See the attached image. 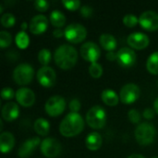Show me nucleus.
Segmentation results:
<instances>
[{"mask_svg":"<svg viewBox=\"0 0 158 158\" xmlns=\"http://www.w3.org/2000/svg\"><path fill=\"white\" fill-rule=\"evenodd\" d=\"M54 60L56 65L61 69H70L78 61V52L70 44H62L56 49Z\"/></svg>","mask_w":158,"mask_h":158,"instance_id":"nucleus-1","label":"nucleus"},{"mask_svg":"<svg viewBox=\"0 0 158 158\" xmlns=\"http://www.w3.org/2000/svg\"><path fill=\"white\" fill-rule=\"evenodd\" d=\"M84 129V120L79 113H69L59 125V131L64 137H74Z\"/></svg>","mask_w":158,"mask_h":158,"instance_id":"nucleus-2","label":"nucleus"},{"mask_svg":"<svg viewBox=\"0 0 158 158\" xmlns=\"http://www.w3.org/2000/svg\"><path fill=\"white\" fill-rule=\"evenodd\" d=\"M134 135L137 143L145 146L154 143L156 135V130L152 123L143 122L136 127Z\"/></svg>","mask_w":158,"mask_h":158,"instance_id":"nucleus-3","label":"nucleus"},{"mask_svg":"<svg viewBox=\"0 0 158 158\" xmlns=\"http://www.w3.org/2000/svg\"><path fill=\"white\" fill-rule=\"evenodd\" d=\"M86 123L94 130H101L106 122V113L105 108L100 106H94L86 113Z\"/></svg>","mask_w":158,"mask_h":158,"instance_id":"nucleus-4","label":"nucleus"},{"mask_svg":"<svg viewBox=\"0 0 158 158\" xmlns=\"http://www.w3.org/2000/svg\"><path fill=\"white\" fill-rule=\"evenodd\" d=\"M34 76L33 68L27 63H22L18 65L12 74V78L14 81L18 85H27L31 82Z\"/></svg>","mask_w":158,"mask_h":158,"instance_id":"nucleus-5","label":"nucleus"},{"mask_svg":"<svg viewBox=\"0 0 158 158\" xmlns=\"http://www.w3.org/2000/svg\"><path fill=\"white\" fill-rule=\"evenodd\" d=\"M64 37L71 44H80L87 36L86 28L80 23L69 24L64 30Z\"/></svg>","mask_w":158,"mask_h":158,"instance_id":"nucleus-6","label":"nucleus"},{"mask_svg":"<svg viewBox=\"0 0 158 158\" xmlns=\"http://www.w3.org/2000/svg\"><path fill=\"white\" fill-rule=\"evenodd\" d=\"M141 95L140 87L134 83L125 84L119 92V99L125 105H131L136 102Z\"/></svg>","mask_w":158,"mask_h":158,"instance_id":"nucleus-7","label":"nucleus"},{"mask_svg":"<svg viewBox=\"0 0 158 158\" xmlns=\"http://www.w3.org/2000/svg\"><path fill=\"white\" fill-rule=\"evenodd\" d=\"M66 108V101L60 95H54L50 97L44 106L45 112L50 117L60 116Z\"/></svg>","mask_w":158,"mask_h":158,"instance_id":"nucleus-8","label":"nucleus"},{"mask_svg":"<svg viewBox=\"0 0 158 158\" xmlns=\"http://www.w3.org/2000/svg\"><path fill=\"white\" fill-rule=\"evenodd\" d=\"M40 149L45 157L55 158L61 153V144L56 139L48 137L42 141Z\"/></svg>","mask_w":158,"mask_h":158,"instance_id":"nucleus-9","label":"nucleus"},{"mask_svg":"<svg viewBox=\"0 0 158 158\" xmlns=\"http://www.w3.org/2000/svg\"><path fill=\"white\" fill-rule=\"evenodd\" d=\"M80 54L85 61L94 63L101 56V50L95 43L86 42L81 46Z\"/></svg>","mask_w":158,"mask_h":158,"instance_id":"nucleus-10","label":"nucleus"},{"mask_svg":"<svg viewBox=\"0 0 158 158\" xmlns=\"http://www.w3.org/2000/svg\"><path fill=\"white\" fill-rule=\"evenodd\" d=\"M38 82L45 88H50L54 86L56 81V71L50 67H42L38 69L36 75Z\"/></svg>","mask_w":158,"mask_h":158,"instance_id":"nucleus-11","label":"nucleus"},{"mask_svg":"<svg viewBox=\"0 0 158 158\" xmlns=\"http://www.w3.org/2000/svg\"><path fill=\"white\" fill-rule=\"evenodd\" d=\"M137 56L133 49L122 47L117 52V62L122 68H131L136 63Z\"/></svg>","mask_w":158,"mask_h":158,"instance_id":"nucleus-12","label":"nucleus"},{"mask_svg":"<svg viewBox=\"0 0 158 158\" xmlns=\"http://www.w3.org/2000/svg\"><path fill=\"white\" fill-rule=\"evenodd\" d=\"M139 24L148 31H156L158 30V13L152 10L144 11L139 18Z\"/></svg>","mask_w":158,"mask_h":158,"instance_id":"nucleus-13","label":"nucleus"},{"mask_svg":"<svg viewBox=\"0 0 158 158\" xmlns=\"http://www.w3.org/2000/svg\"><path fill=\"white\" fill-rule=\"evenodd\" d=\"M127 43L133 49L143 50L149 45L150 40L145 33L138 31L131 33L127 38Z\"/></svg>","mask_w":158,"mask_h":158,"instance_id":"nucleus-14","label":"nucleus"},{"mask_svg":"<svg viewBox=\"0 0 158 158\" xmlns=\"http://www.w3.org/2000/svg\"><path fill=\"white\" fill-rule=\"evenodd\" d=\"M16 100L17 102L24 106V107H30L31 106L34 102H35V94L34 93L27 88V87H22L19 88L17 92H16Z\"/></svg>","mask_w":158,"mask_h":158,"instance_id":"nucleus-15","label":"nucleus"},{"mask_svg":"<svg viewBox=\"0 0 158 158\" xmlns=\"http://www.w3.org/2000/svg\"><path fill=\"white\" fill-rule=\"evenodd\" d=\"M41 140L38 137H32L24 141L19 148L18 156L19 158H28L34 152L36 147L41 144Z\"/></svg>","mask_w":158,"mask_h":158,"instance_id":"nucleus-16","label":"nucleus"},{"mask_svg":"<svg viewBox=\"0 0 158 158\" xmlns=\"http://www.w3.org/2000/svg\"><path fill=\"white\" fill-rule=\"evenodd\" d=\"M48 28V19L44 15L34 16L29 24L30 31L33 34H42Z\"/></svg>","mask_w":158,"mask_h":158,"instance_id":"nucleus-17","label":"nucleus"},{"mask_svg":"<svg viewBox=\"0 0 158 158\" xmlns=\"http://www.w3.org/2000/svg\"><path fill=\"white\" fill-rule=\"evenodd\" d=\"M19 115V108L17 104L8 102L2 107V118L6 121H13L18 118Z\"/></svg>","mask_w":158,"mask_h":158,"instance_id":"nucleus-18","label":"nucleus"},{"mask_svg":"<svg viewBox=\"0 0 158 158\" xmlns=\"http://www.w3.org/2000/svg\"><path fill=\"white\" fill-rule=\"evenodd\" d=\"M15 146V137L9 131H4L0 135V150L3 154L9 153Z\"/></svg>","mask_w":158,"mask_h":158,"instance_id":"nucleus-19","label":"nucleus"},{"mask_svg":"<svg viewBox=\"0 0 158 158\" xmlns=\"http://www.w3.org/2000/svg\"><path fill=\"white\" fill-rule=\"evenodd\" d=\"M103 143L102 136L97 132H91L87 135L85 140L86 147L91 151H97L101 148Z\"/></svg>","mask_w":158,"mask_h":158,"instance_id":"nucleus-20","label":"nucleus"},{"mask_svg":"<svg viewBox=\"0 0 158 158\" xmlns=\"http://www.w3.org/2000/svg\"><path fill=\"white\" fill-rule=\"evenodd\" d=\"M99 42L101 46L106 50L107 52H114V50L117 48V39L109 33H104L100 36Z\"/></svg>","mask_w":158,"mask_h":158,"instance_id":"nucleus-21","label":"nucleus"},{"mask_svg":"<svg viewBox=\"0 0 158 158\" xmlns=\"http://www.w3.org/2000/svg\"><path fill=\"white\" fill-rule=\"evenodd\" d=\"M101 99L106 106H116L118 104L119 98L117 93L111 89H106L101 93Z\"/></svg>","mask_w":158,"mask_h":158,"instance_id":"nucleus-22","label":"nucleus"},{"mask_svg":"<svg viewBox=\"0 0 158 158\" xmlns=\"http://www.w3.org/2000/svg\"><path fill=\"white\" fill-rule=\"evenodd\" d=\"M33 128H34L35 132L38 135L46 136L49 133V131H50V124L44 118H39L34 121Z\"/></svg>","mask_w":158,"mask_h":158,"instance_id":"nucleus-23","label":"nucleus"},{"mask_svg":"<svg viewBox=\"0 0 158 158\" xmlns=\"http://www.w3.org/2000/svg\"><path fill=\"white\" fill-rule=\"evenodd\" d=\"M49 20H50L51 24L54 27H56V29H60L66 24V17L59 10H53L50 13Z\"/></svg>","mask_w":158,"mask_h":158,"instance_id":"nucleus-24","label":"nucleus"},{"mask_svg":"<svg viewBox=\"0 0 158 158\" xmlns=\"http://www.w3.org/2000/svg\"><path fill=\"white\" fill-rule=\"evenodd\" d=\"M146 69L153 75H158V51L154 52L146 61Z\"/></svg>","mask_w":158,"mask_h":158,"instance_id":"nucleus-25","label":"nucleus"},{"mask_svg":"<svg viewBox=\"0 0 158 158\" xmlns=\"http://www.w3.org/2000/svg\"><path fill=\"white\" fill-rule=\"evenodd\" d=\"M15 42H16V44L19 48L25 49L29 46V44H30L29 35L25 31H20L17 33V35L15 37Z\"/></svg>","mask_w":158,"mask_h":158,"instance_id":"nucleus-26","label":"nucleus"},{"mask_svg":"<svg viewBox=\"0 0 158 158\" xmlns=\"http://www.w3.org/2000/svg\"><path fill=\"white\" fill-rule=\"evenodd\" d=\"M51 56H52L50 50L46 48L41 49L38 53V60L43 67H47V65L51 61Z\"/></svg>","mask_w":158,"mask_h":158,"instance_id":"nucleus-27","label":"nucleus"},{"mask_svg":"<svg viewBox=\"0 0 158 158\" xmlns=\"http://www.w3.org/2000/svg\"><path fill=\"white\" fill-rule=\"evenodd\" d=\"M89 73L93 78L98 79L103 75V68L98 62L91 63L89 67Z\"/></svg>","mask_w":158,"mask_h":158,"instance_id":"nucleus-28","label":"nucleus"},{"mask_svg":"<svg viewBox=\"0 0 158 158\" xmlns=\"http://www.w3.org/2000/svg\"><path fill=\"white\" fill-rule=\"evenodd\" d=\"M1 24L5 28H10L12 27L16 22V18L11 13H5L1 16Z\"/></svg>","mask_w":158,"mask_h":158,"instance_id":"nucleus-29","label":"nucleus"},{"mask_svg":"<svg viewBox=\"0 0 158 158\" xmlns=\"http://www.w3.org/2000/svg\"><path fill=\"white\" fill-rule=\"evenodd\" d=\"M12 43V36L9 32L6 31H0V47L1 48H6L9 46Z\"/></svg>","mask_w":158,"mask_h":158,"instance_id":"nucleus-30","label":"nucleus"},{"mask_svg":"<svg viewBox=\"0 0 158 158\" xmlns=\"http://www.w3.org/2000/svg\"><path fill=\"white\" fill-rule=\"evenodd\" d=\"M139 23V19L133 14H127L123 17V24L129 28L135 27Z\"/></svg>","mask_w":158,"mask_h":158,"instance_id":"nucleus-31","label":"nucleus"},{"mask_svg":"<svg viewBox=\"0 0 158 158\" xmlns=\"http://www.w3.org/2000/svg\"><path fill=\"white\" fill-rule=\"evenodd\" d=\"M62 4L65 6V8L70 11L78 10L81 8V1L79 0H63Z\"/></svg>","mask_w":158,"mask_h":158,"instance_id":"nucleus-32","label":"nucleus"},{"mask_svg":"<svg viewBox=\"0 0 158 158\" xmlns=\"http://www.w3.org/2000/svg\"><path fill=\"white\" fill-rule=\"evenodd\" d=\"M128 118L130 121L133 124H138L141 122V114L137 109H131L128 113Z\"/></svg>","mask_w":158,"mask_h":158,"instance_id":"nucleus-33","label":"nucleus"},{"mask_svg":"<svg viewBox=\"0 0 158 158\" xmlns=\"http://www.w3.org/2000/svg\"><path fill=\"white\" fill-rule=\"evenodd\" d=\"M16 96V93L10 87H5L1 91V97L3 100H10Z\"/></svg>","mask_w":158,"mask_h":158,"instance_id":"nucleus-34","label":"nucleus"},{"mask_svg":"<svg viewBox=\"0 0 158 158\" xmlns=\"http://www.w3.org/2000/svg\"><path fill=\"white\" fill-rule=\"evenodd\" d=\"M34 7L40 12L46 11L49 7V3L45 0H36L34 1Z\"/></svg>","mask_w":158,"mask_h":158,"instance_id":"nucleus-35","label":"nucleus"},{"mask_svg":"<svg viewBox=\"0 0 158 158\" xmlns=\"http://www.w3.org/2000/svg\"><path fill=\"white\" fill-rule=\"evenodd\" d=\"M93 13H94V9L90 6L84 5V6H81V8H80V14L83 18H90V17H92Z\"/></svg>","mask_w":158,"mask_h":158,"instance_id":"nucleus-36","label":"nucleus"},{"mask_svg":"<svg viewBox=\"0 0 158 158\" xmlns=\"http://www.w3.org/2000/svg\"><path fill=\"white\" fill-rule=\"evenodd\" d=\"M69 107L72 113H78L81 107V104L78 99H72L69 104Z\"/></svg>","mask_w":158,"mask_h":158,"instance_id":"nucleus-37","label":"nucleus"},{"mask_svg":"<svg viewBox=\"0 0 158 158\" xmlns=\"http://www.w3.org/2000/svg\"><path fill=\"white\" fill-rule=\"evenodd\" d=\"M155 115H156V111L154 108H145L143 113V118L147 120H152L155 118Z\"/></svg>","mask_w":158,"mask_h":158,"instance_id":"nucleus-38","label":"nucleus"},{"mask_svg":"<svg viewBox=\"0 0 158 158\" xmlns=\"http://www.w3.org/2000/svg\"><path fill=\"white\" fill-rule=\"evenodd\" d=\"M53 35L56 38H61V37H63L65 35V33H64V31L63 30H61V29H56L53 31Z\"/></svg>","mask_w":158,"mask_h":158,"instance_id":"nucleus-39","label":"nucleus"},{"mask_svg":"<svg viewBox=\"0 0 158 158\" xmlns=\"http://www.w3.org/2000/svg\"><path fill=\"white\" fill-rule=\"evenodd\" d=\"M106 59L109 61H117V53L115 52H107L106 54Z\"/></svg>","mask_w":158,"mask_h":158,"instance_id":"nucleus-40","label":"nucleus"},{"mask_svg":"<svg viewBox=\"0 0 158 158\" xmlns=\"http://www.w3.org/2000/svg\"><path fill=\"white\" fill-rule=\"evenodd\" d=\"M154 109H155L156 113L158 114V97L155 100V102H154Z\"/></svg>","mask_w":158,"mask_h":158,"instance_id":"nucleus-41","label":"nucleus"},{"mask_svg":"<svg viewBox=\"0 0 158 158\" xmlns=\"http://www.w3.org/2000/svg\"><path fill=\"white\" fill-rule=\"evenodd\" d=\"M28 27H29V25H28V24H27V22H25V21H24V22H22V23H21V25H20L21 31H25V30H26Z\"/></svg>","mask_w":158,"mask_h":158,"instance_id":"nucleus-42","label":"nucleus"},{"mask_svg":"<svg viewBox=\"0 0 158 158\" xmlns=\"http://www.w3.org/2000/svg\"><path fill=\"white\" fill-rule=\"evenodd\" d=\"M128 158H145L142 155H138V154H134V155H131Z\"/></svg>","mask_w":158,"mask_h":158,"instance_id":"nucleus-43","label":"nucleus"},{"mask_svg":"<svg viewBox=\"0 0 158 158\" xmlns=\"http://www.w3.org/2000/svg\"><path fill=\"white\" fill-rule=\"evenodd\" d=\"M152 158H158V156H154V157H152Z\"/></svg>","mask_w":158,"mask_h":158,"instance_id":"nucleus-44","label":"nucleus"}]
</instances>
